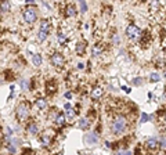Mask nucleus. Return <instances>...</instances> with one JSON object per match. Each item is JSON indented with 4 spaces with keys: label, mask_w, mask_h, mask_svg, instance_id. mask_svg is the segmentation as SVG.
Listing matches in <instances>:
<instances>
[{
    "label": "nucleus",
    "mask_w": 166,
    "mask_h": 155,
    "mask_svg": "<svg viewBox=\"0 0 166 155\" xmlns=\"http://www.w3.org/2000/svg\"><path fill=\"white\" fill-rule=\"evenodd\" d=\"M26 132L32 136H35V134L39 133V125L36 122H29L26 125Z\"/></svg>",
    "instance_id": "1a4fd4ad"
},
{
    "label": "nucleus",
    "mask_w": 166,
    "mask_h": 155,
    "mask_svg": "<svg viewBox=\"0 0 166 155\" xmlns=\"http://www.w3.org/2000/svg\"><path fill=\"white\" fill-rule=\"evenodd\" d=\"M36 107L39 108V109H44V108L47 107V102L44 98H37L36 100Z\"/></svg>",
    "instance_id": "f3484780"
},
{
    "label": "nucleus",
    "mask_w": 166,
    "mask_h": 155,
    "mask_svg": "<svg viewBox=\"0 0 166 155\" xmlns=\"http://www.w3.org/2000/svg\"><path fill=\"white\" fill-rule=\"evenodd\" d=\"M147 147L151 148V150H154L158 147V139L156 137H150V139H147Z\"/></svg>",
    "instance_id": "9d476101"
},
{
    "label": "nucleus",
    "mask_w": 166,
    "mask_h": 155,
    "mask_svg": "<svg viewBox=\"0 0 166 155\" xmlns=\"http://www.w3.org/2000/svg\"><path fill=\"white\" fill-rule=\"evenodd\" d=\"M8 8H10V3H8V1H1V13H3V14L7 13Z\"/></svg>",
    "instance_id": "412c9836"
},
{
    "label": "nucleus",
    "mask_w": 166,
    "mask_h": 155,
    "mask_svg": "<svg viewBox=\"0 0 166 155\" xmlns=\"http://www.w3.org/2000/svg\"><path fill=\"white\" fill-rule=\"evenodd\" d=\"M15 115H17V118L20 119L21 122L26 121L28 116H29V104L25 102V101L18 104V107H17V109H15Z\"/></svg>",
    "instance_id": "7ed1b4c3"
},
{
    "label": "nucleus",
    "mask_w": 166,
    "mask_h": 155,
    "mask_svg": "<svg viewBox=\"0 0 166 155\" xmlns=\"http://www.w3.org/2000/svg\"><path fill=\"white\" fill-rule=\"evenodd\" d=\"M42 55L40 54H33V57H32V62H33V65L35 67H40L42 65Z\"/></svg>",
    "instance_id": "2eb2a0df"
},
{
    "label": "nucleus",
    "mask_w": 166,
    "mask_h": 155,
    "mask_svg": "<svg viewBox=\"0 0 166 155\" xmlns=\"http://www.w3.org/2000/svg\"><path fill=\"white\" fill-rule=\"evenodd\" d=\"M54 122H56V125H58V126H62V125L65 123V115H64V114H58L57 116H56V119H54Z\"/></svg>",
    "instance_id": "dca6fc26"
},
{
    "label": "nucleus",
    "mask_w": 166,
    "mask_h": 155,
    "mask_svg": "<svg viewBox=\"0 0 166 155\" xmlns=\"http://www.w3.org/2000/svg\"><path fill=\"white\" fill-rule=\"evenodd\" d=\"M150 119H152V116H151V115H147L145 112H141L140 123H144V122H147V121H150Z\"/></svg>",
    "instance_id": "aec40b11"
},
{
    "label": "nucleus",
    "mask_w": 166,
    "mask_h": 155,
    "mask_svg": "<svg viewBox=\"0 0 166 155\" xmlns=\"http://www.w3.org/2000/svg\"><path fill=\"white\" fill-rule=\"evenodd\" d=\"M22 17H24V21H25L26 24H33L37 18L36 8H35V7H28V8H25L24 13H22Z\"/></svg>",
    "instance_id": "39448f33"
},
{
    "label": "nucleus",
    "mask_w": 166,
    "mask_h": 155,
    "mask_svg": "<svg viewBox=\"0 0 166 155\" xmlns=\"http://www.w3.org/2000/svg\"><path fill=\"white\" fill-rule=\"evenodd\" d=\"M50 22L47 21V20H43L40 21V25H39V32H37V40L39 42H44L47 39V36L50 35Z\"/></svg>",
    "instance_id": "f03ea898"
},
{
    "label": "nucleus",
    "mask_w": 166,
    "mask_h": 155,
    "mask_svg": "<svg viewBox=\"0 0 166 155\" xmlns=\"http://www.w3.org/2000/svg\"><path fill=\"white\" fill-rule=\"evenodd\" d=\"M21 140L20 139H15V137H11V139H7L6 140V147H7V150L10 151V152H17V148H18V145H20Z\"/></svg>",
    "instance_id": "423d86ee"
},
{
    "label": "nucleus",
    "mask_w": 166,
    "mask_h": 155,
    "mask_svg": "<svg viewBox=\"0 0 166 155\" xmlns=\"http://www.w3.org/2000/svg\"><path fill=\"white\" fill-rule=\"evenodd\" d=\"M65 11H67L68 17H75L76 15V7H75L73 4H68L67 8H65Z\"/></svg>",
    "instance_id": "ddd939ff"
},
{
    "label": "nucleus",
    "mask_w": 166,
    "mask_h": 155,
    "mask_svg": "<svg viewBox=\"0 0 166 155\" xmlns=\"http://www.w3.org/2000/svg\"><path fill=\"white\" fill-rule=\"evenodd\" d=\"M83 140H84L86 144L93 145L98 141V136H97V133H86L84 134V137H83Z\"/></svg>",
    "instance_id": "6e6552de"
},
{
    "label": "nucleus",
    "mask_w": 166,
    "mask_h": 155,
    "mask_svg": "<svg viewBox=\"0 0 166 155\" xmlns=\"http://www.w3.org/2000/svg\"><path fill=\"white\" fill-rule=\"evenodd\" d=\"M50 133H51V132H46V133H43L40 136V140H42V143H43V145H49V144H50V141H51Z\"/></svg>",
    "instance_id": "9b49d317"
},
{
    "label": "nucleus",
    "mask_w": 166,
    "mask_h": 155,
    "mask_svg": "<svg viewBox=\"0 0 166 155\" xmlns=\"http://www.w3.org/2000/svg\"><path fill=\"white\" fill-rule=\"evenodd\" d=\"M103 89L101 87H94L93 91H91V97H93L94 100H97V98H100V97L103 96Z\"/></svg>",
    "instance_id": "4468645a"
},
{
    "label": "nucleus",
    "mask_w": 166,
    "mask_h": 155,
    "mask_svg": "<svg viewBox=\"0 0 166 155\" xmlns=\"http://www.w3.org/2000/svg\"><path fill=\"white\" fill-rule=\"evenodd\" d=\"M141 29L137 25L134 24H129L127 27H126V36L130 39V40H137V39L141 38Z\"/></svg>",
    "instance_id": "20e7f679"
},
{
    "label": "nucleus",
    "mask_w": 166,
    "mask_h": 155,
    "mask_svg": "<svg viewBox=\"0 0 166 155\" xmlns=\"http://www.w3.org/2000/svg\"><path fill=\"white\" fill-rule=\"evenodd\" d=\"M79 7H80V11H82V13H86V11H87V3H86V1H79Z\"/></svg>",
    "instance_id": "5701e85b"
},
{
    "label": "nucleus",
    "mask_w": 166,
    "mask_h": 155,
    "mask_svg": "<svg viewBox=\"0 0 166 155\" xmlns=\"http://www.w3.org/2000/svg\"><path fill=\"white\" fill-rule=\"evenodd\" d=\"M134 85H143V79L139 78V79H134Z\"/></svg>",
    "instance_id": "cd10ccee"
},
{
    "label": "nucleus",
    "mask_w": 166,
    "mask_h": 155,
    "mask_svg": "<svg viewBox=\"0 0 166 155\" xmlns=\"http://www.w3.org/2000/svg\"><path fill=\"white\" fill-rule=\"evenodd\" d=\"M115 155H132V152L129 150H118L115 152Z\"/></svg>",
    "instance_id": "b1692460"
},
{
    "label": "nucleus",
    "mask_w": 166,
    "mask_h": 155,
    "mask_svg": "<svg viewBox=\"0 0 166 155\" xmlns=\"http://www.w3.org/2000/svg\"><path fill=\"white\" fill-rule=\"evenodd\" d=\"M20 86L22 90H28L29 89V82H28V79H25V78H21L20 79Z\"/></svg>",
    "instance_id": "a211bd4d"
},
{
    "label": "nucleus",
    "mask_w": 166,
    "mask_h": 155,
    "mask_svg": "<svg viewBox=\"0 0 166 155\" xmlns=\"http://www.w3.org/2000/svg\"><path fill=\"white\" fill-rule=\"evenodd\" d=\"M150 80L151 82H159V80H161V75L156 74V72H152L150 75Z\"/></svg>",
    "instance_id": "6ab92c4d"
},
{
    "label": "nucleus",
    "mask_w": 166,
    "mask_h": 155,
    "mask_svg": "<svg viewBox=\"0 0 166 155\" xmlns=\"http://www.w3.org/2000/svg\"><path fill=\"white\" fill-rule=\"evenodd\" d=\"M122 89H123V91H126V93H130V89H129V87H126V86H122Z\"/></svg>",
    "instance_id": "c756f323"
},
{
    "label": "nucleus",
    "mask_w": 166,
    "mask_h": 155,
    "mask_svg": "<svg viewBox=\"0 0 166 155\" xmlns=\"http://www.w3.org/2000/svg\"><path fill=\"white\" fill-rule=\"evenodd\" d=\"M159 145H161L162 148H166V137H162L161 141H159Z\"/></svg>",
    "instance_id": "bb28decb"
},
{
    "label": "nucleus",
    "mask_w": 166,
    "mask_h": 155,
    "mask_svg": "<svg viewBox=\"0 0 166 155\" xmlns=\"http://www.w3.org/2000/svg\"><path fill=\"white\" fill-rule=\"evenodd\" d=\"M65 109H71V104H69V102L65 104Z\"/></svg>",
    "instance_id": "7c9ffc66"
},
{
    "label": "nucleus",
    "mask_w": 166,
    "mask_h": 155,
    "mask_svg": "<svg viewBox=\"0 0 166 155\" xmlns=\"http://www.w3.org/2000/svg\"><path fill=\"white\" fill-rule=\"evenodd\" d=\"M68 116H69V118H73V116H75V112H73V109H71V111L68 112Z\"/></svg>",
    "instance_id": "c85d7f7f"
},
{
    "label": "nucleus",
    "mask_w": 166,
    "mask_h": 155,
    "mask_svg": "<svg viewBox=\"0 0 166 155\" xmlns=\"http://www.w3.org/2000/svg\"><path fill=\"white\" fill-rule=\"evenodd\" d=\"M4 133H6V140H7V139H11V137H13V129L7 126V128L4 129Z\"/></svg>",
    "instance_id": "4be33fe9"
},
{
    "label": "nucleus",
    "mask_w": 166,
    "mask_h": 155,
    "mask_svg": "<svg viewBox=\"0 0 166 155\" xmlns=\"http://www.w3.org/2000/svg\"><path fill=\"white\" fill-rule=\"evenodd\" d=\"M165 122H166V118H165Z\"/></svg>",
    "instance_id": "2f4dec72"
},
{
    "label": "nucleus",
    "mask_w": 166,
    "mask_h": 155,
    "mask_svg": "<svg viewBox=\"0 0 166 155\" xmlns=\"http://www.w3.org/2000/svg\"><path fill=\"white\" fill-rule=\"evenodd\" d=\"M76 50H78L79 54H82L83 51H84V43H78V47H76Z\"/></svg>",
    "instance_id": "393cba45"
},
{
    "label": "nucleus",
    "mask_w": 166,
    "mask_h": 155,
    "mask_svg": "<svg viewBox=\"0 0 166 155\" xmlns=\"http://www.w3.org/2000/svg\"><path fill=\"white\" fill-rule=\"evenodd\" d=\"M79 129H82V130H86V129L90 128V122H89L87 118H82L80 121H79Z\"/></svg>",
    "instance_id": "f8f14e48"
},
{
    "label": "nucleus",
    "mask_w": 166,
    "mask_h": 155,
    "mask_svg": "<svg viewBox=\"0 0 166 155\" xmlns=\"http://www.w3.org/2000/svg\"><path fill=\"white\" fill-rule=\"evenodd\" d=\"M126 126H127V119L122 116V115H119V116L115 118L112 123H111V132L114 134H120L124 132Z\"/></svg>",
    "instance_id": "f257e3e1"
},
{
    "label": "nucleus",
    "mask_w": 166,
    "mask_h": 155,
    "mask_svg": "<svg viewBox=\"0 0 166 155\" xmlns=\"http://www.w3.org/2000/svg\"><path fill=\"white\" fill-rule=\"evenodd\" d=\"M65 40H67L65 35H64V33H58V42H60V43H64Z\"/></svg>",
    "instance_id": "a878e982"
},
{
    "label": "nucleus",
    "mask_w": 166,
    "mask_h": 155,
    "mask_svg": "<svg viewBox=\"0 0 166 155\" xmlns=\"http://www.w3.org/2000/svg\"><path fill=\"white\" fill-rule=\"evenodd\" d=\"M50 61H51V64L54 65L56 68H61L62 65H64V57H62L61 53H54L51 55Z\"/></svg>",
    "instance_id": "0eeeda50"
}]
</instances>
